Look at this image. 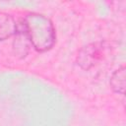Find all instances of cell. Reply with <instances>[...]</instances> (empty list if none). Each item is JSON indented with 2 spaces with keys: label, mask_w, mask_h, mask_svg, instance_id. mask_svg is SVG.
<instances>
[{
  "label": "cell",
  "mask_w": 126,
  "mask_h": 126,
  "mask_svg": "<svg viewBox=\"0 0 126 126\" xmlns=\"http://www.w3.org/2000/svg\"><path fill=\"white\" fill-rule=\"evenodd\" d=\"M110 86L115 93L119 94H123L124 87H125V67L124 66H121L112 74L110 78Z\"/></svg>",
  "instance_id": "cell-5"
},
{
  "label": "cell",
  "mask_w": 126,
  "mask_h": 126,
  "mask_svg": "<svg viewBox=\"0 0 126 126\" xmlns=\"http://www.w3.org/2000/svg\"><path fill=\"white\" fill-rule=\"evenodd\" d=\"M32 45L37 51L50 49L55 42V29L49 18L39 13H29L23 19Z\"/></svg>",
  "instance_id": "cell-1"
},
{
  "label": "cell",
  "mask_w": 126,
  "mask_h": 126,
  "mask_svg": "<svg viewBox=\"0 0 126 126\" xmlns=\"http://www.w3.org/2000/svg\"><path fill=\"white\" fill-rule=\"evenodd\" d=\"M101 57V49L97 43H92L84 47L78 56V62L84 69L92 68Z\"/></svg>",
  "instance_id": "cell-3"
},
{
  "label": "cell",
  "mask_w": 126,
  "mask_h": 126,
  "mask_svg": "<svg viewBox=\"0 0 126 126\" xmlns=\"http://www.w3.org/2000/svg\"><path fill=\"white\" fill-rule=\"evenodd\" d=\"M14 41H13V49L16 55L19 57H25L30 51V45L32 44L30 38L28 36L25 25L23 20L20 19L17 25V31L14 34Z\"/></svg>",
  "instance_id": "cell-2"
},
{
  "label": "cell",
  "mask_w": 126,
  "mask_h": 126,
  "mask_svg": "<svg viewBox=\"0 0 126 126\" xmlns=\"http://www.w3.org/2000/svg\"><path fill=\"white\" fill-rule=\"evenodd\" d=\"M18 22L8 13L0 12V40H5L16 33Z\"/></svg>",
  "instance_id": "cell-4"
}]
</instances>
